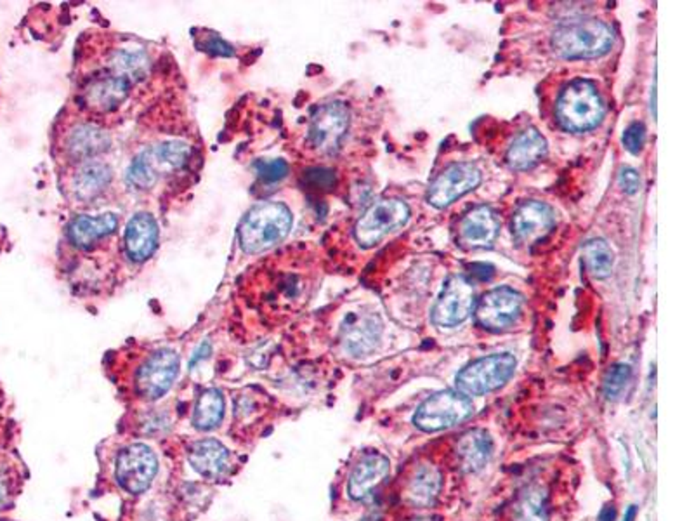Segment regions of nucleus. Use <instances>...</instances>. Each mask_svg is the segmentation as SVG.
<instances>
[{"mask_svg": "<svg viewBox=\"0 0 694 521\" xmlns=\"http://www.w3.org/2000/svg\"><path fill=\"white\" fill-rule=\"evenodd\" d=\"M410 219V207L401 198H384L366 208L359 217L355 236L361 247H374L391 231L406 225Z\"/></svg>", "mask_w": 694, "mask_h": 521, "instance_id": "nucleus-7", "label": "nucleus"}, {"mask_svg": "<svg viewBox=\"0 0 694 521\" xmlns=\"http://www.w3.org/2000/svg\"><path fill=\"white\" fill-rule=\"evenodd\" d=\"M158 473L155 452L145 443H134L124 449L115 464V478L128 494H143L151 487Z\"/></svg>", "mask_w": 694, "mask_h": 521, "instance_id": "nucleus-8", "label": "nucleus"}, {"mask_svg": "<svg viewBox=\"0 0 694 521\" xmlns=\"http://www.w3.org/2000/svg\"><path fill=\"white\" fill-rule=\"evenodd\" d=\"M614 516H616V511H614V507H604L603 509V513H601V516H599V521H613L614 520Z\"/></svg>", "mask_w": 694, "mask_h": 521, "instance_id": "nucleus-38", "label": "nucleus"}, {"mask_svg": "<svg viewBox=\"0 0 694 521\" xmlns=\"http://www.w3.org/2000/svg\"><path fill=\"white\" fill-rule=\"evenodd\" d=\"M108 146L109 138L103 129L92 124H79L68 132L64 140V153L71 160L84 164L106 151Z\"/></svg>", "mask_w": 694, "mask_h": 521, "instance_id": "nucleus-21", "label": "nucleus"}, {"mask_svg": "<svg viewBox=\"0 0 694 521\" xmlns=\"http://www.w3.org/2000/svg\"><path fill=\"white\" fill-rule=\"evenodd\" d=\"M476 308V289L474 284L463 276L453 275L444 284L440 299L433 310V322L438 327L453 329L463 323Z\"/></svg>", "mask_w": 694, "mask_h": 521, "instance_id": "nucleus-9", "label": "nucleus"}, {"mask_svg": "<svg viewBox=\"0 0 694 521\" xmlns=\"http://www.w3.org/2000/svg\"><path fill=\"white\" fill-rule=\"evenodd\" d=\"M614 34L610 24L595 18L569 20L552 35V49L565 60H594L610 53Z\"/></svg>", "mask_w": 694, "mask_h": 521, "instance_id": "nucleus-1", "label": "nucleus"}, {"mask_svg": "<svg viewBox=\"0 0 694 521\" xmlns=\"http://www.w3.org/2000/svg\"><path fill=\"white\" fill-rule=\"evenodd\" d=\"M618 183L620 188L627 193V195H633L641 189V178H639V172L633 170L631 167H623L618 174Z\"/></svg>", "mask_w": 694, "mask_h": 521, "instance_id": "nucleus-34", "label": "nucleus"}, {"mask_svg": "<svg viewBox=\"0 0 694 521\" xmlns=\"http://www.w3.org/2000/svg\"><path fill=\"white\" fill-rule=\"evenodd\" d=\"M119 227V219L113 214H101L98 217L81 216L73 219L68 228V236L79 249H90L94 244L113 235Z\"/></svg>", "mask_w": 694, "mask_h": 521, "instance_id": "nucleus-24", "label": "nucleus"}, {"mask_svg": "<svg viewBox=\"0 0 694 521\" xmlns=\"http://www.w3.org/2000/svg\"><path fill=\"white\" fill-rule=\"evenodd\" d=\"M500 233L497 212L488 206L471 208L459 225V240L469 249L491 247Z\"/></svg>", "mask_w": 694, "mask_h": 521, "instance_id": "nucleus-15", "label": "nucleus"}, {"mask_svg": "<svg viewBox=\"0 0 694 521\" xmlns=\"http://www.w3.org/2000/svg\"><path fill=\"white\" fill-rule=\"evenodd\" d=\"M211 353V344L209 343H205V344H200V348L196 350V353H195V356L191 358V363L190 367H195L202 358H205L207 354Z\"/></svg>", "mask_w": 694, "mask_h": 521, "instance_id": "nucleus-37", "label": "nucleus"}, {"mask_svg": "<svg viewBox=\"0 0 694 521\" xmlns=\"http://www.w3.org/2000/svg\"><path fill=\"white\" fill-rule=\"evenodd\" d=\"M132 85V81L106 70L105 73L96 75L85 83L81 101L96 113H108L126 101Z\"/></svg>", "mask_w": 694, "mask_h": 521, "instance_id": "nucleus-14", "label": "nucleus"}, {"mask_svg": "<svg viewBox=\"0 0 694 521\" xmlns=\"http://www.w3.org/2000/svg\"><path fill=\"white\" fill-rule=\"evenodd\" d=\"M349 129V110L344 103L321 104L311 119L308 141L318 153H334Z\"/></svg>", "mask_w": 694, "mask_h": 521, "instance_id": "nucleus-10", "label": "nucleus"}, {"mask_svg": "<svg viewBox=\"0 0 694 521\" xmlns=\"http://www.w3.org/2000/svg\"><path fill=\"white\" fill-rule=\"evenodd\" d=\"M389 471H391V462L385 456H382L380 452L365 454L349 475V485H347L349 497L355 500L365 499L385 479Z\"/></svg>", "mask_w": 694, "mask_h": 521, "instance_id": "nucleus-19", "label": "nucleus"}, {"mask_svg": "<svg viewBox=\"0 0 694 521\" xmlns=\"http://www.w3.org/2000/svg\"><path fill=\"white\" fill-rule=\"evenodd\" d=\"M556 225V212L546 202L529 200L512 216V231L521 244H535Z\"/></svg>", "mask_w": 694, "mask_h": 521, "instance_id": "nucleus-16", "label": "nucleus"}, {"mask_svg": "<svg viewBox=\"0 0 694 521\" xmlns=\"http://www.w3.org/2000/svg\"><path fill=\"white\" fill-rule=\"evenodd\" d=\"M631 365H627V363L613 365L604 377V396L608 400H618L625 391V388L631 381Z\"/></svg>", "mask_w": 694, "mask_h": 521, "instance_id": "nucleus-30", "label": "nucleus"}, {"mask_svg": "<svg viewBox=\"0 0 694 521\" xmlns=\"http://www.w3.org/2000/svg\"><path fill=\"white\" fill-rule=\"evenodd\" d=\"M604 103L597 87L589 81H575L561 92L557 121L569 132H587L604 119Z\"/></svg>", "mask_w": 694, "mask_h": 521, "instance_id": "nucleus-3", "label": "nucleus"}, {"mask_svg": "<svg viewBox=\"0 0 694 521\" xmlns=\"http://www.w3.org/2000/svg\"><path fill=\"white\" fill-rule=\"evenodd\" d=\"M412 521H433V520H427V518H421V520H412Z\"/></svg>", "mask_w": 694, "mask_h": 521, "instance_id": "nucleus-41", "label": "nucleus"}, {"mask_svg": "<svg viewBox=\"0 0 694 521\" xmlns=\"http://www.w3.org/2000/svg\"><path fill=\"white\" fill-rule=\"evenodd\" d=\"M306 179L309 183V187L318 188V189H328V188L334 185L336 181V176L332 170H327V169H313L306 174Z\"/></svg>", "mask_w": 694, "mask_h": 521, "instance_id": "nucleus-33", "label": "nucleus"}, {"mask_svg": "<svg viewBox=\"0 0 694 521\" xmlns=\"http://www.w3.org/2000/svg\"><path fill=\"white\" fill-rule=\"evenodd\" d=\"M111 170L109 167L100 162H84L77 167L75 174L70 179V193L79 202H90L98 195L105 191L106 187L111 183Z\"/></svg>", "mask_w": 694, "mask_h": 521, "instance_id": "nucleus-23", "label": "nucleus"}, {"mask_svg": "<svg viewBox=\"0 0 694 521\" xmlns=\"http://www.w3.org/2000/svg\"><path fill=\"white\" fill-rule=\"evenodd\" d=\"M646 141V129L641 122H632L623 132V146L631 153H639Z\"/></svg>", "mask_w": 694, "mask_h": 521, "instance_id": "nucleus-32", "label": "nucleus"}, {"mask_svg": "<svg viewBox=\"0 0 694 521\" xmlns=\"http://www.w3.org/2000/svg\"><path fill=\"white\" fill-rule=\"evenodd\" d=\"M469 268L472 271V275L478 276L480 280H490L493 276V268L488 265H472Z\"/></svg>", "mask_w": 694, "mask_h": 521, "instance_id": "nucleus-36", "label": "nucleus"}, {"mask_svg": "<svg viewBox=\"0 0 694 521\" xmlns=\"http://www.w3.org/2000/svg\"><path fill=\"white\" fill-rule=\"evenodd\" d=\"M158 246V225L149 214H136L126 229L127 254L134 261H147Z\"/></svg>", "mask_w": 694, "mask_h": 521, "instance_id": "nucleus-22", "label": "nucleus"}, {"mask_svg": "<svg viewBox=\"0 0 694 521\" xmlns=\"http://www.w3.org/2000/svg\"><path fill=\"white\" fill-rule=\"evenodd\" d=\"M292 212L285 204L264 202L245 216L240 227V244L247 254H259L281 244L292 229Z\"/></svg>", "mask_w": 694, "mask_h": 521, "instance_id": "nucleus-2", "label": "nucleus"}, {"mask_svg": "<svg viewBox=\"0 0 694 521\" xmlns=\"http://www.w3.org/2000/svg\"><path fill=\"white\" fill-rule=\"evenodd\" d=\"M191 468L204 478H221L230 468V452L217 439H198L188 450Z\"/></svg>", "mask_w": 694, "mask_h": 521, "instance_id": "nucleus-20", "label": "nucleus"}, {"mask_svg": "<svg viewBox=\"0 0 694 521\" xmlns=\"http://www.w3.org/2000/svg\"><path fill=\"white\" fill-rule=\"evenodd\" d=\"M205 51H212L215 54H221V56H232V47L226 43V42L221 41L219 37H212L211 41L204 43Z\"/></svg>", "mask_w": 694, "mask_h": 521, "instance_id": "nucleus-35", "label": "nucleus"}, {"mask_svg": "<svg viewBox=\"0 0 694 521\" xmlns=\"http://www.w3.org/2000/svg\"><path fill=\"white\" fill-rule=\"evenodd\" d=\"M516 358L510 353L483 356L457 375V388L462 395L481 396L504 386L516 371Z\"/></svg>", "mask_w": 694, "mask_h": 521, "instance_id": "nucleus-5", "label": "nucleus"}, {"mask_svg": "<svg viewBox=\"0 0 694 521\" xmlns=\"http://www.w3.org/2000/svg\"><path fill=\"white\" fill-rule=\"evenodd\" d=\"M455 454L462 469L469 473H478L493 456V441L484 429H471L457 441Z\"/></svg>", "mask_w": 694, "mask_h": 521, "instance_id": "nucleus-25", "label": "nucleus"}, {"mask_svg": "<svg viewBox=\"0 0 694 521\" xmlns=\"http://www.w3.org/2000/svg\"><path fill=\"white\" fill-rule=\"evenodd\" d=\"M472 412V401L461 391H440L422 403L414 422L422 431L433 433L461 424Z\"/></svg>", "mask_w": 694, "mask_h": 521, "instance_id": "nucleus-6", "label": "nucleus"}, {"mask_svg": "<svg viewBox=\"0 0 694 521\" xmlns=\"http://www.w3.org/2000/svg\"><path fill=\"white\" fill-rule=\"evenodd\" d=\"M5 497H7V485L4 479L0 478V506L4 504Z\"/></svg>", "mask_w": 694, "mask_h": 521, "instance_id": "nucleus-39", "label": "nucleus"}, {"mask_svg": "<svg viewBox=\"0 0 694 521\" xmlns=\"http://www.w3.org/2000/svg\"><path fill=\"white\" fill-rule=\"evenodd\" d=\"M223 416H224V396L219 390L212 388L204 391L198 398V403L193 414V426L200 431H211L221 424Z\"/></svg>", "mask_w": 694, "mask_h": 521, "instance_id": "nucleus-28", "label": "nucleus"}, {"mask_svg": "<svg viewBox=\"0 0 694 521\" xmlns=\"http://www.w3.org/2000/svg\"><path fill=\"white\" fill-rule=\"evenodd\" d=\"M255 170L259 174V178H262L264 181L268 183H276L280 179H283L287 174H289V164L281 159H274V160H259L255 164Z\"/></svg>", "mask_w": 694, "mask_h": 521, "instance_id": "nucleus-31", "label": "nucleus"}, {"mask_svg": "<svg viewBox=\"0 0 694 521\" xmlns=\"http://www.w3.org/2000/svg\"><path fill=\"white\" fill-rule=\"evenodd\" d=\"M548 492L546 487L533 483L514 500L512 521H548Z\"/></svg>", "mask_w": 694, "mask_h": 521, "instance_id": "nucleus-27", "label": "nucleus"}, {"mask_svg": "<svg viewBox=\"0 0 694 521\" xmlns=\"http://www.w3.org/2000/svg\"><path fill=\"white\" fill-rule=\"evenodd\" d=\"M547 155V141L537 129L523 130L507 150V164L516 170H528Z\"/></svg>", "mask_w": 694, "mask_h": 521, "instance_id": "nucleus-26", "label": "nucleus"}, {"mask_svg": "<svg viewBox=\"0 0 694 521\" xmlns=\"http://www.w3.org/2000/svg\"><path fill=\"white\" fill-rule=\"evenodd\" d=\"M190 146L183 141H168L151 146L128 167L127 183L136 189H147L157 185L160 176H168L190 162Z\"/></svg>", "mask_w": 694, "mask_h": 521, "instance_id": "nucleus-4", "label": "nucleus"}, {"mask_svg": "<svg viewBox=\"0 0 694 521\" xmlns=\"http://www.w3.org/2000/svg\"><path fill=\"white\" fill-rule=\"evenodd\" d=\"M523 308V297L510 287H497L486 292L476 308L478 322L488 331H505L512 327Z\"/></svg>", "mask_w": 694, "mask_h": 521, "instance_id": "nucleus-13", "label": "nucleus"}, {"mask_svg": "<svg viewBox=\"0 0 694 521\" xmlns=\"http://www.w3.org/2000/svg\"><path fill=\"white\" fill-rule=\"evenodd\" d=\"M442 487V471L429 462H421L412 468L404 479L403 497L415 507H427L440 496Z\"/></svg>", "mask_w": 694, "mask_h": 521, "instance_id": "nucleus-18", "label": "nucleus"}, {"mask_svg": "<svg viewBox=\"0 0 694 521\" xmlns=\"http://www.w3.org/2000/svg\"><path fill=\"white\" fill-rule=\"evenodd\" d=\"M382 323L376 313H363L346 320L342 327V348L351 356H366L379 344Z\"/></svg>", "mask_w": 694, "mask_h": 521, "instance_id": "nucleus-17", "label": "nucleus"}, {"mask_svg": "<svg viewBox=\"0 0 694 521\" xmlns=\"http://www.w3.org/2000/svg\"><path fill=\"white\" fill-rule=\"evenodd\" d=\"M585 266L594 278H606L610 276L614 266V252L610 244L603 238H594L587 242L582 249Z\"/></svg>", "mask_w": 694, "mask_h": 521, "instance_id": "nucleus-29", "label": "nucleus"}, {"mask_svg": "<svg viewBox=\"0 0 694 521\" xmlns=\"http://www.w3.org/2000/svg\"><path fill=\"white\" fill-rule=\"evenodd\" d=\"M179 372V354L174 350H158L141 365L136 388L141 398L155 401L167 393Z\"/></svg>", "mask_w": 694, "mask_h": 521, "instance_id": "nucleus-11", "label": "nucleus"}, {"mask_svg": "<svg viewBox=\"0 0 694 521\" xmlns=\"http://www.w3.org/2000/svg\"><path fill=\"white\" fill-rule=\"evenodd\" d=\"M481 185V170L472 164H452L438 174L427 191V202L436 208L448 207L465 193Z\"/></svg>", "mask_w": 694, "mask_h": 521, "instance_id": "nucleus-12", "label": "nucleus"}, {"mask_svg": "<svg viewBox=\"0 0 694 521\" xmlns=\"http://www.w3.org/2000/svg\"><path fill=\"white\" fill-rule=\"evenodd\" d=\"M635 515H637V509H635V506H631V507H629V511L625 513V518H623V521L635 520Z\"/></svg>", "mask_w": 694, "mask_h": 521, "instance_id": "nucleus-40", "label": "nucleus"}]
</instances>
